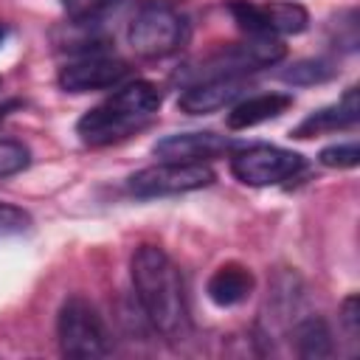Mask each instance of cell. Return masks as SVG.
I'll use <instances>...</instances> for the list:
<instances>
[{
  "instance_id": "6da1fadb",
  "label": "cell",
  "mask_w": 360,
  "mask_h": 360,
  "mask_svg": "<svg viewBox=\"0 0 360 360\" xmlns=\"http://www.w3.org/2000/svg\"><path fill=\"white\" fill-rule=\"evenodd\" d=\"M129 276L146 321L169 340L186 335L188 329L186 287L172 256L158 245H141L129 259Z\"/></svg>"
},
{
  "instance_id": "7a4b0ae2",
  "label": "cell",
  "mask_w": 360,
  "mask_h": 360,
  "mask_svg": "<svg viewBox=\"0 0 360 360\" xmlns=\"http://www.w3.org/2000/svg\"><path fill=\"white\" fill-rule=\"evenodd\" d=\"M158 110H160V90L152 82L138 79L115 90L98 107L87 110L76 124V135L87 146H110L143 129Z\"/></svg>"
},
{
  "instance_id": "3957f363",
  "label": "cell",
  "mask_w": 360,
  "mask_h": 360,
  "mask_svg": "<svg viewBox=\"0 0 360 360\" xmlns=\"http://www.w3.org/2000/svg\"><path fill=\"white\" fill-rule=\"evenodd\" d=\"M188 17L172 0H143L129 20V45L143 59H163L188 39Z\"/></svg>"
},
{
  "instance_id": "277c9868",
  "label": "cell",
  "mask_w": 360,
  "mask_h": 360,
  "mask_svg": "<svg viewBox=\"0 0 360 360\" xmlns=\"http://www.w3.org/2000/svg\"><path fill=\"white\" fill-rule=\"evenodd\" d=\"M56 338L65 357H104L110 352L107 326L84 295H70L56 315Z\"/></svg>"
},
{
  "instance_id": "5b68a950",
  "label": "cell",
  "mask_w": 360,
  "mask_h": 360,
  "mask_svg": "<svg viewBox=\"0 0 360 360\" xmlns=\"http://www.w3.org/2000/svg\"><path fill=\"white\" fill-rule=\"evenodd\" d=\"M284 56H287V48L276 37H250L248 42H231V45L219 48L217 53H208L188 70V76L194 82L222 79V76L242 79V73L270 68V65L281 62Z\"/></svg>"
},
{
  "instance_id": "8992f818",
  "label": "cell",
  "mask_w": 360,
  "mask_h": 360,
  "mask_svg": "<svg viewBox=\"0 0 360 360\" xmlns=\"http://www.w3.org/2000/svg\"><path fill=\"white\" fill-rule=\"evenodd\" d=\"M214 183V172L205 163H180V160H160L155 166H146L127 180V191L138 200L152 197H172L197 191Z\"/></svg>"
},
{
  "instance_id": "52a82bcc",
  "label": "cell",
  "mask_w": 360,
  "mask_h": 360,
  "mask_svg": "<svg viewBox=\"0 0 360 360\" xmlns=\"http://www.w3.org/2000/svg\"><path fill=\"white\" fill-rule=\"evenodd\" d=\"M304 169V158L292 149L273 143H253L231 158V174L245 186H276L295 177Z\"/></svg>"
},
{
  "instance_id": "ba28073f",
  "label": "cell",
  "mask_w": 360,
  "mask_h": 360,
  "mask_svg": "<svg viewBox=\"0 0 360 360\" xmlns=\"http://www.w3.org/2000/svg\"><path fill=\"white\" fill-rule=\"evenodd\" d=\"M228 14L248 37H287L301 34L309 25V14L298 3H248L233 0L228 3Z\"/></svg>"
},
{
  "instance_id": "9c48e42d",
  "label": "cell",
  "mask_w": 360,
  "mask_h": 360,
  "mask_svg": "<svg viewBox=\"0 0 360 360\" xmlns=\"http://www.w3.org/2000/svg\"><path fill=\"white\" fill-rule=\"evenodd\" d=\"M132 68L124 59L115 56H101V53H87L79 62H70L59 70V87L65 93H90V90H110L118 87Z\"/></svg>"
},
{
  "instance_id": "30bf717a",
  "label": "cell",
  "mask_w": 360,
  "mask_h": 360,
  "mask_svg": "<svg viewBox=\"0 0 360 360\" xmlns=\"http://www.w3.org/2000/svg\"><path fill=\"white\" fill-rule=\"evenodd\" d=\"M231 149H236V141H231L228 135H217L211 129L205 132H174L160 138L152 152L160 160H180V163H202V160H214L219 155H228Z\"/></svg>"
},
{
  "instance_id": "8fae6325",
  "label": "cell",
  "mask_w": 360,
  "mask_h": 360,
  "mask_svg": "<svg viewBox=\"0 0 360 360\" xmlns=\"http://www.w3.org/2000/svg\"><path fill=\"white\" fill-rule=\"evenodd\" d=\"M242 93H245V82L236 76L202 79V82H191L177 96V107L188 115H208V112H217V110L233 104Z\"/></svg>"
},
{
  "instance_id": "7c38bea8",
  "label": "cell",
  "mask_w": 360,
  "mask_h": 360,
  "mask_svg": "<svg viewBox=\"0 0 360 360\" xmlns=\"http://www.w3.org/2000/svg\"><path fill=\"white\" fill-rule=\"evenodd\" d=\"M360 118V101H357V87H349L335 104L321 107L315 112H309L298 127H292V138H315L323 132H338V129H349L354 127Z\"/></svg>"
},
{
  "instance_id": "4fadbf2b",
  "label": "cell",
  "mask_w": 360,
  "mask_h": 360,
  "mask_svg": "<svg viewBox=\"0 0 360 360\" xmlns=\"http://www.w3.org/2000/svg\"><path fill=\"white\" fill-rule=\"evenodd\" d=\"M253 287H256V278L245 264L225 262L211 273V278L205 284V292L217 307H236V304L250 298Z\"/></svg>"
},
{
  "instance_id": "5bb4252c",
  "label": "cell",
  "mask_w": 360,
  "mask_h": 360,
  "mask_svg": "<svg viewBox=\"0 0 360 360\" xmlns=\"http://www.w3.org/2000/svg\"><path fill=\"white\" fill-rule=\"evenodd\" d=\"M290 107H292L290 93H259V96H248L239 104H233L225 121H228V129H248L270 118H278Z\"/></svg>"
},
{
  "instance_id": "9a60e30c",
  "label": "cell",
  "mask_w": 360,
  "mask_h": 360,
  "mask_svg": "<svg viewBox=\"0 0 360 360\" xmlns=\"http://www.w3.org/2000/svg\"><path fill=\"white\" fill-rule=\"evenodd\" d=\"M292 346H295V354L298 357H307V360H323L335 352V343H332V332H329V323L318 315H309L304 321H298L292 326Z\"/></svg>"
},
{
  "instance_id": "2e32d148",
  "label": "cell",
  "mask_w": 360,
  "mask_h": 360,
  "mask_svg": "<svg viewBox=\"0 0 360 360\" xmlns=\"http://www.w3.org/2000/svg\"><path fill=\"white\" fill-rule=\"evenodd\" d=\"M338 68H332V62L326 59H301L295 65H290L287 70H281V82L287 84H323L329 79H335Z\"/></svg>"
},
{
  "instance_id": "e0dca14e",
  "label": "cell",
  "mask_w": 360,
  "mask_h": 360,
  "mask_svg": "<svg viewBox=\"0 0 360 360\" xmlns=\"http://www.w3.org/2000/svg\"><path fill=\"white\" fill-rule=\"evenodd\" d=\"M124 0H62V8L73 22L87 25V22H98L101 17H107Z\"/></svg>"
},
{
  "instance_id": "ac0fdd59",
  "label": "cell",
  "mask_w": 360,
  "mask_h": 360,
  "mask_svg": "<svg viewBox=\"0 0 360 360\" xmlns=\"http://www.w3.org/2000/svg\"><path fill=\"white\" fill-rule=\"evenodd\" d=\"M31 152L22 141L14 138H0V177H11L22 169H28Z\"/></svg>"
},
{
  "instance_id": "d6986e66",
  "label": "cell",
  "mask_w": 360,
  "mask_h": 360,
  "mask_svg": "<svg viewBox=\"0 0 360 360\" xmlns=\"http://www.w3.org/2000/svg\"><path fill=\"white\" fill-rule=\"evenodd\" d=\"M318 160L326 169H354L360 163V146L357 141H346V143H332L326 149H321Z\"/></svg>"
},
{
  "instance_id": "ffe728a7",
  "label": "cell",
  "mask_w": 360,
  "mask_h": 360,
  "mask_svg": "<svg viewBox=\"0 0 360 360\" xmlns=\"http://www.w3.org/2000/svg\"><path fill=\"white\" fill-rule=\"evenodd\" d=\"M31 217L28 211H22L20 205L11 202H0V236H17L22 231H28Z\"/></svg>"
},
{
  "instance_id": "44dd1931",
  "label": "cell",
  "mask_w": 360,
  "mask_h": 360,
  "mask_svg": "<svg viewBox=\"0 0 360 360\" xmlns=\"http://www.w3.org/2000/svg\"><path fill=\"white\" fill-rule=\"evenodd\" d=\"M340 323L349 335V340H360V312H357V295H349L340 307Z\"/></svg>"
},
{
  "instance_id": "7402d4cb",
  "label": "cell",
  "mask_w": 360,
  "mask_h": 360,
  "mask_svg": "<svg viewBox=\"0 0 360 360\" xmlns=\"http://www.w3.org/2000/svg\"><path fill=\"white\" fill-rule=\"evenodd\" d=\"M20 107H22V101H17V98H8V101H3V104H0V121H3L8 112L20 110Z\"/></svg>"
},
{
  "instance_id": "603a6c76",
  "label": "cell",
  "mask_w": 360,
  "mask_h": 360,
  "mask_svg": "<svg viewBox=\"0 0 360 360\" xmlns=\"http://www.w3.org/2000/svg\"><path fill=\"white\" fill-rule=\"evenodd\" d=\"M3 37H6V28H3V22H0V42H3Z\"/></svg>"
},
{
  "instance_id": "cb8c5ba5",
  "label": "cell",
  "mask_w": 360,
  "mask_h": 360,
  "mask_svg": "<svg viewBox=\"0 0 360 360\" xmlns=\"http://www.w3.org/2000/svg\"><path fill=\"white\" fill-rule=\"evenodd\" d=\"M0 84H3V82H0Z\"/></svg>"
}]
</instances>
